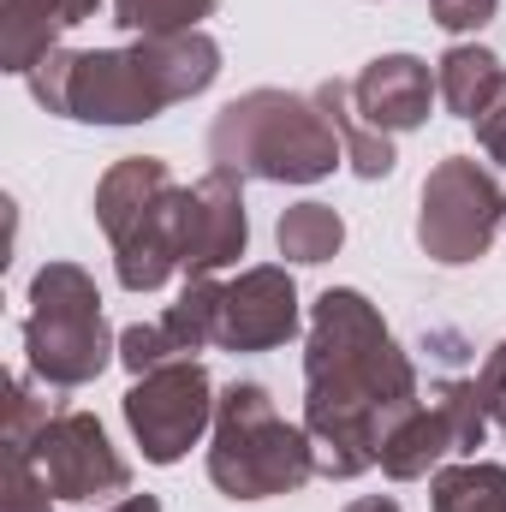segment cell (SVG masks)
Returning a JSON list of instances; mask_svg holds the SVG:
<instances>
[{
    "label": "cell",
    "instance_id": "6da1fadb",
    "mask_svg": "<svg viewBox=\"0 0 506 512\" xmlns=\"http://www.w3.org/2000/svg\"><path fill=\"white\" fill-rule=\"evenodd\" d=\"M417 399V364L399 352L381 310L358 286H328L310 304L304 340V429L316 447V477L352 483L376 471L387 429Z\"/></svg>",
    "mask_w": 506,
    "mask_h": 512
},
{
    "label": "cell",
    "instance_id": "7a4b0ae2",
    "mask_svg": "<svg viewBox=\"0 0 506 512\" xmlns=\"http://www.w3.org/2000/svg\"><path fill=\"white\" fill-rule=\"evenodd\" d=\"M221 78V42L209 30L137 36L131 48H54L30 66V96L78 126H143L173 102L203 96Z\"/></svg>",
    "mask_w": 506,
    "mask_h": 512
},
{
    "label": "cell",
    "instance_id": "3957f363",
    "mask_svg": "<svg viewBox=\"0 0 506 512\" xmlns=\"http://www.w3.org/2000/svg\"><path fill=\"white\" fill-rule=\"evenodd\" d=\"M346 161L340 131L316 108V96L245 90L209 126V167H233L262 185H316Z\"/></svg>",
    "mask_w": 506,
    "mask_h": 512
},
{
    "label": "cell",
    "instance_id": "277c9868",
    "mask_svg": "<svg viewBox=\"0 0 506 512\" xmlns=\"http://www.w3.org/2000/svg\"><path fill=\"white\" fill-rule=\"evenodd\" d=\"M316 477V447L304 423H286L262 382L221 387L209 429V483L227 501H274L298 495Z\"/></svg>",
    "mask_w": 506,
    "mask_h": 512
},
{
    "label": "cell",
    "instance_id": "5b68a950",
    "mask_svg": "<svg viewBox=\"0 0 506 512\" xmlns=\"http://www.w3.org/2000/svg\"><path fill=\"white\" fill-rule=\"evenodd\" d=\"M120 358V334H108L102 292L90 268L78 262H42L30 280V316H24V364L54 393L90 387Z\"/></svg>",
    "mask_w": 506,
    "mask_h": 512
},
{
    "label": "cell",
    "instance_id": "8992f818",
    "mask_svg": "<svg viewBox=\"0 0 506 512\" xmlns=\"http://www.w3.org/2000/svg\"><path fill=\"white\" fill-rule=\"evenodd\" d=\"M506 227V191L477 155H447L429 167L417 197V245L441 268H465L489 256L495 233Z\"/></svg>",
    "mask_w": 506,
    "mask_h": 512
},
{
    "label": "cell",
    "instance_id": "52a82bcc",
    "mask_svg": "<svg viewBox=\"0 0 506 512\" xmlns=\"http://www.w3.org/2000/svg\"><path fill=\"white\" fill-rule=\"evenodd\" d=\"M489 441V405L477 382H435L429 399H417L381 441V477L393 483H417L435 477L441 459H477V447Z\"/></svg>",
    "mask_w": 506,
    "mask_h": 512
},
{
    "label": "cell",
    "instance_id": "ba28073f",
    "mask_svg": "<svg viewBox=\"0 0 506 512\" xmlns=\"http://www.w3.org/2000/svg\"><path fill=\"white\" fill-rule=\"evenodd\" d=\"M215 405H221V393L197 358H173L149 376H131L126 399H120L131 441L143 447L149 465H179L215 429Z\"/></svg>",
    "mask_w": 506,
    "mask_h": 512
},
{
    "label": "cell",
    "instance_id": "9c48e42d",
    "mask_svg": "<svg viewBox=\"0 0 506 512\" xmlns=\"http://www.w3.org/2000/svg\"><path fill=\"white\" fill-rule=\"evenodd\" d=\"M30 459H36V471L48 477L54 501L96 507V501L131 495V465L120 459V447L108 441V429H102L90 411H54V423L36 435Z\"/></svg>",
    "mask_w": 506,
    "mask_h": 512
},
{
    "label": "cell",
    "instance_id": "30bf717a",
    "mask_svg": "<svg viewBox=\"0 0 506 512\" xmlns=\"http://www.w3.org/2000/svg\"><path fill=\"white\" fill-rule=\"evenodd\" d=\"M251 245V215H245V179L233 167H209L197 185L179 191V268L185 280L233 268Z\"/></svg>",
    "mask_w": 506,
    "mask_h": 512
},
{
    "label": "cell",
    "instance_id": "8fae6325",
    "mask_svg": "<svg viewBox=\"0 0 506 512\" xmlns=\"http://www.w3.org/2000/svg\"><path fill=\"white\" fill-rule=\"evenodd\" d=\"M298 322H304V304H298L286 262H256V268H239L221 292L215 346L221 352H274L298 334Z\"/></svg>",
    "mask_w": 506,
    "mask_h": 512
},
{
    "label": "cell",
    "instance_id": "7c38bea8",
    "mask_svg": "<svg viewBox=\"0 0 506 512\" xmlns=\"http://www.w3.org/2000/svg\"><path fill=\"white\" fill-rule=\"evenodd\" d=\"M352 102H358V114L376 131L399 137V131L429 126V108L441 102V90H435L429 60H417V54H376L352 78Z\"/></svg>",
    "mask_w": 506,
    "mask_h": 512
},
{
    "label": "cell",
    "instance_id": "4fadbf2b",
    "mask_svg": "<svg viewBox=\"0 0 506 512\" xmlns=\"http://www.w3.org/2000/svg\"><path fill=\"white\" fill-rule=\"evenodd\" d=\"M96 12H102V0H6L0 6V72L30 78V66L42 54H54L60 36Z\"/></svg>",
    "mask_w": 506,
    "mask_h": 512
},
{
    "label": "cell",
    "instance_id": "5bb4252c",
    "mask_svg": "<svg viewBox=\"0 0 506 512\" xmlns=\"http://www.w3.org/2000/svg\"><path fill=\"white\" fill-rule=\"evenodd\" d=\"M173 167L161 155H126L96 179V227L108 233V245H120L137 221H149L167 197H173Z\"/></svg>",
    "mask_w": 506,
    "mask_h": 512
},
{
    "label": "cell",
    "instance_id": "9a60e30c",
    "mask_svg": "<svg viewBox=\"0 0 506 512\" xmlns=\"http://www.w3.org/2000/svg\"><path fill=\"white\" fill-rule=\"evenodd\" d=\"M179 191H185V185H179ZM179 191L114 245V274H120L126 292H161L173 274H185V268H179Z\"/></svg>",
    "mask_w": 506,
    "mask_h": 512
},
{
    "label": "cell",
    "instance_id": "2e32d148",
    "mask_svg": "<svg viewBox=\"0 0 506 512\" xmlns=\"http://www.w3.org/2000/svg\"><path fill=\"white\" fill-rule=\"evenodd\" d=\"M501 84H506L501 54L483 48V42H453V48L435 60V90H441V102H447L453 120H477V114L501 96Z\"/></svg>",
    "mask_w": 506,
    "mask_h": 512
},
{
    "label": "cell",
    "instance_id": "e0dca14e",
    "mask_svg": "<svg viewBox=\"0 0 506 512\" xmlns=\"http://www.w3.org/2000/svg\"><path fill=\"white\" fill-rule=\"evenodd\" d=\"M316 108L328 114V126L340 131V149H346V167L358 173V179H387L393 173V137L376 131L364 114H358V102H352V78H322L316 84Z\"/></svg>",
    "mask_w": 506,
    "mask_h": 512
},
{
    "label": "cell",
    "instance_id": "ac0fdd59",
    "mask_svg": "<svg viewBox=\"0 0 506 512\" xmlns=\"http://www.w3.org/2000/svg\"><path fill=\"white\" fill-rule=\"evenodd\" d=\"M429 512H506V465L459 459L429 477Z\"/></svg>",
    "mask_w": 506,
    "mask_h": 512
},
{
    "label": "cell",
    "instance_id": "d6986e66",
    "mask_svg": "<svg viewBox=\"0 0 506 512\" xmlns=\"http://www.w3.org/2000/svg\"><path fill=\"white\" fill-rule=\"evenodd\" d=\"M274 245H280L286 262L316 268V262L340 256V245H346V221H340V209H328V203H292V209L274 221Z\"/></svg>",
    "mask_w": 506,
    "mask_h": 512
},
{
    "label": "cell",
    "instance_id": "ffe728a7",
    "mask_svg": "<svg viewBox=\"0 0 506 512\" xmlns=\"http://www.w3.org/2000/svg\"><path fill=\"white\" fill-rule=\"evenodd\" d=\"M221 292H227V280L197 274V280H185L179 304H167L161 328H167V340L179 346V358H191V352L215 346V334H221Z\"/></svg>",
    "mask_w": 506,
    "mask_h": 512
},
{
    "label": "cell",
    "instance_id": "44dd1931",
    "mask_svg": "<svg viewBox=\"0 0 506 512\" xmlns=\"http://www.w3.org/2000/svg\"><path fill=\"white\" fill-rule=\"evenodd\" d=\"M215 12V0H114V24L131 36H179V30H203V18Z\"/></svg>",
    "mask_w": 506,
    "mask_h": 512
},
{
    "label": "cell",
    "instance_id": "7402d4cb",
    "mask_svg": "<svg viewBox=\"0 0 506 512\" xmlns=\"http://www.w3.org/2000/svg\"><path fill=\"white\" fill-rule=\"evenodd\" d=\"M48 423H54V399L36 393V376H18L6 387V453H30Z\"/></svg>",
    "mask_w": 506,
    "mask_h": 512
},
{
    "label": "cell",
    "instance_id": "603a6c76",
    "mask_svg": "<svg viewBox=\"0 0 506 512\" xmlns=\"http://www.w3.org/2000/svg\"><path fill=\"white\" fill-rule=\"evenodd\" d=\"M173 358H179V346L167 340L161 322H131V328H120V364H126L131 376H149V370H161Z\"/></svg>",
    "mask_w": 506,
    "mask_h": 512
},
{
    "label": "cell",
    "instance_id": "cb8c5ba5",
    "mask_svg": "<svg viewBox=\"0 0 506 512\" xmlns=\"http://www.w3.org/2000/svg\"><path fill=\"white\" fill-rule=\"evenodd\" d=\"M54 489L30 453H6V512H54Z\"/></svg>",
    "mask_w": 506,
    "mask_h": 512
},
{
    "label": "cell",
    "instance_id": "d4e9b609",
    "mask_svg": "<svg viewBox=\"0 0 506 512\" xmlns=\"http://www.w3.org/2000/svg\"><path fill=\"white\" fill-rule=\"evenodd\" d=\"M495 6L501 0H429V18L441 30H453V36H471V30H483L495 18Z\"/></svg>",
    "mask_w": 506,
    "mask_h": 512
},
{
    "label": "cell",
    "instance_id": "484cf974",
    "mask_svg": "<svg viewBox=\"0 0 506 512\" xmlns=\"http://www.w3.org/2000/svg\"><path fill=\"white\" fill-rule=\"evenodd\" d=\"M477 387H483V405H489V423L506 435V340L483 358V370H477Z\"/></svg>",
    "mask_w": 506,
    "mask_h": 512
},
{
    "label": "cell",
    "instance_id": "4316f807",
    "mask_svg": "<svg viewBox=\"0 0 506 512\" xmlns=\"http://www.w3.org/2000/svg\"><path fill=\"white\" fill-rule=\"evenodd\" d=\"M471 126H477V149H483L495 167H506V84H501V96H495Z\"/></svg>",
    "mask_w": 506,
    "mask_h": 512
},
{
    "label": "cell",
    "instance_id": "83f0119b",
    "mask_svg": "<svg viewBox=\"0 0 506 512\" xmlns=\"http://www.w3.org/2000/svg\"><path fill=\"white\" fill-rule=\"evenodd\" d=\"M346 512H405V507H399L393 495H358V501H352Z\"/></svg>",
    "mask_w": 506,
    "mask_h": 512
},
{
    "label": "cell",
    "instance_id": "f1b7e54d",
    "mask_svg": "<svg viewBox=\"0 0 506 512\" xmlns=\"http://www.w3.org/2000/svg\"><path fill=\"white\" fill-rule=\"evenodd\" d=\"M102 512H161V501L155 495H120L114 507H102Z\"/></svg>",
    "mask_w": 506,
    "mask_h": 512
}]
</instances>
